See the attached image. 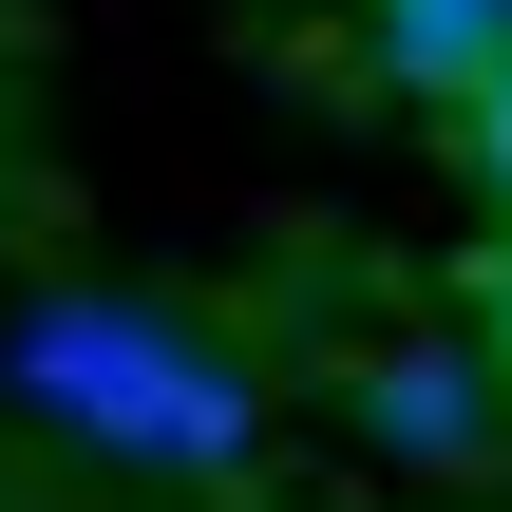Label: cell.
<instances>
[{
	"label": "cell",
	"mask_w": 512,
	"mask_h": 512,
	"mask_svg": "<svg viewBox=\"0 0 512 512\" xmlns=\"http://www.w3.org/2000/svg\"><path fill=\"white\" fill-rule=\"evenodd\" d=\"M456 152H475V190H494V209H512V57H494V76H475V95H456Z\"/></svg>",
	"instance_id": "4"
},
{
	"label": "cell",
	"mask_w": 512,
	"mask_h": 512,
	"mask_svg": "<svg viewBox=\"0 0 512 512\" xmlns=\"http://www.w3.org/2000/svg\"><path fill=\"white\" fill-rule=\"evenodd\" d=\"M361 38H380V76H399V95H437V114H456V95L512 57V0H361Z\"/></svg>",
	"instance_id": "3"
},
{
	"label": "cell",
	"mask_w": 512,
	"mask_h": 512,
	"mask_svg": "<svg viewBox=\"0 0 512 512\" xmlns=\"http://www.w3.org/2000/svg\"><path fill=\"white\" fill-rule=\"evenodd\" d=\"M0 399H19L38 437L114 456V475H190V494H228V475L266 456V380H247L228 342H190L171 304H133V285H38V304H0Z\"/></svg>",
	"instance_id": "1"
},
{
	"label": "cell",
	"mask_w": 512,
	"mask_h": 512,
	"mask_svg": "<svg viewBox=\"0 0 512 512\" xmlns=\"http://www.w3.org/2000/svg\"><path fill=\"white\" fill-rule=\"evenodd\" d=\"M361 437L418 456V475H475V456H494V361H456V342H380V361H361Z\"/></svg>",
	"instance_id": "2"
},
{
	"label": "cell",
	"mask_w": 512,
	"mask_h": 512,
	"mask_svg": "<svg viewBox=\"0 0 512 512\" xmlns=\"http://www.w3.org/2000/svg\"><path fill=\"white\" fill-rule=\"evenodd\" d=\"M475 304H494V361H512V247H494V285H475Z\"/></svg>",
	"instance_id": "5"
}]
</instances>
